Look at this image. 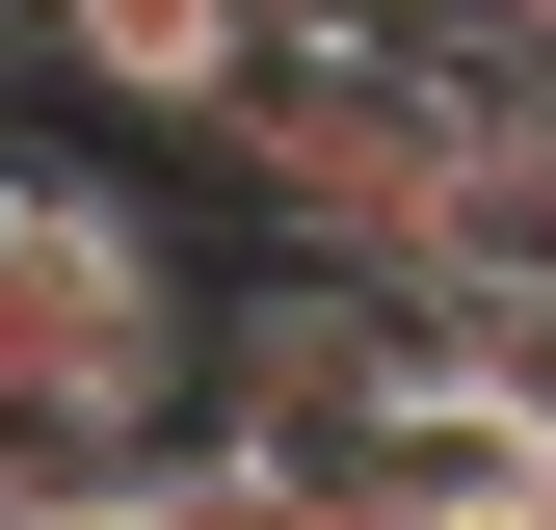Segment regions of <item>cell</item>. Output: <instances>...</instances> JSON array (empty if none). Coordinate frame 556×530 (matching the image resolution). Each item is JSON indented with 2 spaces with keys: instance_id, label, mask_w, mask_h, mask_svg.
<instances>
[{
  "instance_id": "cell-5",
  "label": "cell",
  "mask_w": 556,
  "mask_h": 530,
  "mask_svg": "<svg viewBox=\"0 0 556 530\" xmlns=\"http://www.w3.org/2000/svg\"><path fill=\"white\" fill-rule=\"evenodd\" d=\"M27 27H53V53H80V80H106V106H160V132H186V80H213V53L265 27V0H27Z\"/></svg>"
},
{
  "instance_id": "cell-4",
  "label": "cell",
  "mask_w": 556,
  "mask_h": 530,
  "mask_svg": "<svg viewBox=\"0 0 556 530\" xmlns=\"http://www.w3.org/2000/svg\"><path fill=\"white\" fill-rule=\"evenodd\" d=\"M160 530H397L371 478H318V451H239V425H160Z\"/></svg>"
},
{
  "instance_id": "cell-7",
  "label": "cell",
  "mask_w": 556,
  "mask_h": 530,
  "mask_svg": "<svg viewBox=\"0 0 556 530\" xmlns=\"http://www.w3.org/2000/svg\"><path fill=\"white\" fill-rule=\"evenodd\" d=\"M397 27H477V53H556V0H397Z\"/></svg>"
},
{
  "instance_id": "cell-6",
  "label": "cell",
  "mask_w": 556,
  "mask_h": 530,
  "mask_svg": "<svg viewBox=\"0 0 556 530\" xmlns=\"http://www.w3.org/2000/svg\"><path fill=\"white\" fill-rule=\"evenodd\" d=\"M0 530H160V451H106V478H27Z\"/></svg>"
},
{
  "instance_id": "cell-2",
  "label": "cell",
  "mask_w": 556,
  "mask_h": 530,
  "mask_svg": "<svg viewBox=\"0 0 556 530\" xmlns=\"http://www.w3.org/2000/svg\"><path fill=\"white\" fill-rule=\"evenodd\" d=\"M371 398H397V318H371V265L265 239L239 292H213V398H186V425H239V451H318V478H371Z\"/></svg>"
},
{
  "instance_id": "cell-1",
  "label": "cell",
  "mask_w": 556,
  "mask_h": 530,
  "mask_svg": "<svg viewBox=\"0 0 556 530\" xmlns=\"http://www.w3.org/2000/svg\"><path fill=\"white\" fill-rule=\"evenodd\" d=\"M186 398H213V292H186V239L132 213L106 160H0V504L160 451Z\"/></svg>"
},
{
  "instance_id": "cell-3",
  "label": "cell",
  "mask_w": 556,
  "mask_h": 530,
  "mask_svg": "<svg viewBox=\"0 0 556 530\" xmlns=\"http://www.w3.org/2000/svg\"><path fill=\"white\" fill-rule=\"evenodd\" d=\"M371 504H397V530L556 504V398H530V371H397V398H371Z\"/></svg>"
},
{
  "instance_id": "cell-8",
  "label": "cell",
  "mask_w": 556,
  "mask_h": 530,
  "mask_svg": "<svg viewBox=\"0 0 556 530\" xmlns=\"http://www.w3.org/2000/svg\"><path fill=\"white\" fill-rule=\"evenodd\" d=\"M0 27H27V0H0Z\"/></svg>"
}]
</instances>
